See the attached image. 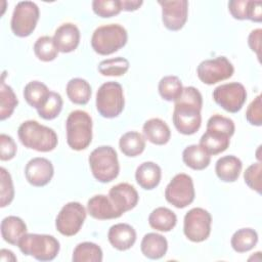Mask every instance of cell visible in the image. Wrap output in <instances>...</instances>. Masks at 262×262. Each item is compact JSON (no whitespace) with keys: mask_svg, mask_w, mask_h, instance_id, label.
Masks as SVG:
<instances>
[{"mask_svg":"<svg viewBox=\"0 0 262 262\" xmlns=\"http://www.w3.org/2000/svg\"><path fill=\"white\" fill-rule=\"evenodd\" d=\"M80 37L78 27L72 23H66L56 29L52 38L59 52L69 53L77 49L80 43Z\"/></svg>","mask_w":262,"mask_h":262,"instance_id":"obj_17","label":"cell"},{"mask_svg":"<svg viewBox=\"0 0 262 262\" xmlns=\"http://www.w3.org/2000/svg\"><path fill=\"white\" fill-rule=\"evenodd\" d=\"M248 5L249 0H230L228 10L235 19H248Z\"/></svg>","mask_w":262,"mask_h":262,"instance_id":"obj_44","label":"cell"},{"mask_svg":"<svg viewBox=\"0 0 262 262\" xmlns=\"http://www.w3.org/2000/svg\"><path fill=\"white\" fill-rule=\"evenodd\" d=\"M0 256H1V261H16V257L10 250L2 249L0 251Z\"/></svg>","mask_w":262,"mask_h":262,"instance_id":"obj_48","label":"cell"},{"mask_svg":"<svg viewBox=\"0 0 262 262\" xmlns=\"http://www.w3.org/2000/svg\"><path fill=\"white\" fill-rule=\"evenodd\" d=\"M211 214L203 208H192L184 216V235L193 243L206 241L211 233Z\"/></svg>","mask_w":262,"mask_h":262,"instance_id":"obj_11","label":"cell"},{"mask_svg":"<svg viewBox=\"0 0 262 262\" xmlns=\"http://www.w3.org/2000/svg\"><path fill=\"white\" fill-rule=\"evenodd\" d=\"M58 50L54 44L53 38L49 36L39 37L34 44V53L38 59L48 62L57 57Z\"/></svg>","mask_w":262,"mask_h":262,"instance_id":"obj_36","label":"cell"},{"mask_svg":"<svg viewBox=\"0 0 262 262\" xmlns=\"http://www.w3.org/2000/svg\"><path fill=\"white\" fill-rule=\"evenodd\" d=\"M50 91L40 81H31L24 88V97L29 105L38 110L47 100Z\"/></svg>","mask_w":262,"mask_h":262,"instance_id":"obj_30","label":"cell"},{"mask_svg":"<svg viewBox=\"0 0 262 262\" xmlns=\"http://www.w3.org/2000/svg\"><path fill=\"white\" fill-rule=\"evenodd\" d=\"M17 146L13 138L7 134L0 135V159L1 161H9L15 157Z\"/></svg>","mask_w":262,"mask_h":262,"instance_id":"obj_43","label":"cell"},{"mask_svg":"<svg viewBox=\"0 0 262 262\" xmlns=\"http://www.w3.org/2000/svg\"><path fill=\"white\" fill-rule=\"evenodd\" d=\"M258 243V234L253 228H241L236 230L230 239L232 249L237 253L251 251Z\"/></svg>","mask_w":262,"mask_h":262,"instance_id":"obj_31","label":"cell"},{"mask_svg":"<svg viewBox=\"0 0 262 262\" xmlns=\"http://www.w3.org/2000/svg\"><path fill=\"white\" fill-rule=\"evenodd\" d=\"M107 238L115 249L119 251H126L132 248L135 244L136 231L127 223H117L108 229Z\"/></svg>","mask_w":262,"mask_h":262,"instance_id":"obj_18","label":"cell"},{"mask_svg":"<svg viewBox=\"0 0 262 262\" xmlns=\"http://www.w3.org/2000/svg\"><path fill=\"white\" fill-rule=\"evenodd\" d=\"M17 135L25 147L41 152L53 150L58 143L57 134L53 129L34 120L23 122L17 129Z\"/></svg>","mask_w":262,"mask_h":262,"instance_id":"obj_2","label":"cell"},{"mask_svg":"<svg viewBox=\"0 0 262 262\" xmlns=\"http://www.w3.org/2000/svg\"><path fill=\"white\" fill-rule=\"evenodd\" d=\"M149 226L158 231L168 232L171 231L176 223L177 217L176 214L166 207H159L152 210L148 216Z\"/></svg>","mask_w":262,"mask_h":262,"instance_id":"obj_26","label":"cell"},{"mask_svg":"<svg viewBox=\"0 0 262 262\" xmlns=\"http://www.w3.org/2000/svg\"><path fill=\"white\" fill-rule=\"evenodd\" d=\"M121 151L127 157H137L145 148V138L136 131H129L123 134L119 140Z\"/></svg>","mask_w":262,"mask_h":262,"instance_id":"obj_29","label":"cell"},{"mask_svg":"<svg viewBox=\"0 0 262 262\" xmlns=\"http://www.w3.org/2000/svg\"><path fill=\"white\" fill-rule=\"evenodd\" d=\"M17 247L24 255L32 256L38 261L53 260L60 249L59 242L53 235L39 233H26Z\"/></svg>","mask_w":262,"mask_h":262,"instance_id":"obj_6","label":"cell"},{"mask_svg":"<svg viewBox=\"0 0 262 262\" xmlns=\"http://www.w3.org/2000/svg\"><path fill=\"white\" fill-rule=\"evenodd\" d=\"M182 160L190 169L200 171L209 166L211 156L200 144H191L184 148L182 152Z\"/></svg>","mask_w":262,"mask_h":262,"instance_id":"obj_27","label":"cell"},{"mask_svg":"<svg viewBox=\"0 0 262 262\" xmlns=\"http://www.w3.org/2000/svg\"><path fill=\"white\" fill-rule=\"evenodd\" d=\"M62 98L59 93L50 91L47 100L44 104L37 110L38 115L44 120H53L55 119L62 110Z\"/></svg>","mask_w":262,"mask_h":262,"instance_id":"obj_37","label":"cell"},{"mask_svg":"<svg viewBox=\"0 0 262 262\" xmlns=\"http://www.w3.org/2000/svg\"><path fill=\"white\" fill-rule=\"evenodd\" d=\"M194 186L192 178L184 173L175 175L165 189L166 201L178 209H183L194 200Z\"/></svg>","mask_w":262,"mask_h":262,"instance_id":"obj_9","label":"cell"},{"mask_svg":"<svg viewBox=\"0 0 262 262\" xmlns=\"http://www.w3.org/2000/svg\"><path fill=\"white\" fill-rule=\"evenodd\" d=\"M246 119L253 126L262 125V101L261 95H258L254 100L249 104L246 111Z\"/></svg>","mask_w":262,"mask_h":262,"instance_id":"obj_42","label":"cell"},{"mask_svg":"<svg viewBox=\"0 0 262 262\" xmlns=\"http://www.w3.org/2000/svg\"><path fill=\"white\" fill-rule=\"evenodd\" d=\"M143 4L142 0H121L122 10L135 11Z\"/></svg>","mask_w":262,"mask_h":262,"instance_id":"obj_47","label":"cell"},{"mask_svg":"<svg viewBox=\"0 0 262 262\" xmlns=\"http://www.w3.org/2000/svg\"><path fill=\"white\" fill-rule=\"evenodd\" d=\"M207 128H213L220 131L227 133L228 135L232 136L235 131L234 123L231 119L221 116V115H213L207 122Z\"/></svg>","mask_w":262,"mask_h":262,"instance_id":"obj_41","label":"cell"},{"mask_svg":"<svg viewBox=\"0 0 262 262\" xmlns=\"http://www.w3.org/2000/svg\"><path fill=\"white\" fill-rule=\"evenodd\" d=\"M162 7V20L164 26L170 31L181 30L188 13V2L186 0L158 1Z\"/></svg>","mask_w":262,"mask_h":262,"instance_id":"obj_14","label":"cell"},{"mask_svg":"<svg viewBox=\"0 0 262 262\" xmlns=\"http://www.w3.org/2000/svg\"><path fill=\"white\" fill-rule=\"evenodd\" d=\"M128 40L124 27L118 24L103 25L95 29L91 37L92 49L100 55H110L123 48Z\"/></svg>","mask_w":262,"mask_h":262,"instance_id":"obj_5","label":"cell"},{"mask_svg":"<svg viewBox=\"0 0 262 262\" xmlns=\"http://www.w3.org/2000/svg\"><path fill=\"white\" fill-rule=\"evenodd\" d=\"M4 76L0 86V120L4 121L9 118L18 104L17 97L10 86L4 82Z\"/></svg>","mask_w":262,"mask_h":262,"instance_id":"obj_33","label":"cell"},{"mask_svg":"<svg viewBox=\"0 0 262 262\" xmlns=\"http://www.w3.org/2000/svg\"><path fill=\"white\" fill-rule=\"evenodd\" d=\"M73 262H101V248L91 242L80 243L76 246L72 256Z\"/></svg>","mask_w":262,"mask_h":262,"instance_id":"obj_32","label":"cell"},{"mask_svg":"<svg viewBox=\"0 0 262 262\" xmlns=\"http://www.w3.org/2000/svg\"><path fill=\"white\" fill-rule=\"evenodd\" d=\"M93 177L102 183L115 180L120 172L117 151L110 145H101L93 149L88 159Z\"/></svg>","mask_w":262,"mask_h":262,"instance_id":"obj_4","label":"cell"},{"mask_svg":"<svg viewBox=\"0 0 262 262\" xmlns=\"http://www.w3.org/2000/svg\"><path fill=\"white\" fill-rule=\"evenodd\" d=\"M261 177H262L261 162H257L250 165L244 173V179L246 184L251 189L257 191L258 193H261V188H262Z\"/></svg>","mask_w":262,"mask_h":262,"instance_id":"obj_40","label":"cell"},{"mask_svg":"<svg viewBox=\"0 0 262 262\" xmlns=\"http://www.w3.org/2000/svg\"><path fill=\"white\" fill-rule=\"evenodd\" d=\"M66 90L69 99L73 103L80 105H85L88 103L92 93L90 84L82 78L71 79L67 84Z\"/></svg>","mask_w":262,"mask_h":262,"instance_id":"obj_28","label":"cell"},{"mask_svg":"<svg viewBox=\"0 0 262 262\" xmlns=\"http://www.w3.org/2000/svg\"><path fill=\"white\" fill-rule=\"evenodd\" d=\"M86 209L79 202H70L59 211L55 219L57 231L64 236L77 234L86 219Z\"/></svg>","mask_w":262,"mask_h":262,"instance_id":"obj_10","label":"cell"},{"mask_svg":"<svg viewBox=\"0 0 262 262\" xmlns=\"http://www.w3.org/2000/svg\"><path fill=\"white\" fill-rule=\"evenodd\" d=\"M88 214L97 220H108L121 217L108 195L96 194L90 198L87 202Z\"/></svg>","mask_w":262,"mask_h":262,"instance_id":"obj_19","label":"cell"},{"mask_svg":"<svg viewBox=\"0 0 262 262\" xmlns=\"http://www.w3.org/2000/svg\"><path fill=\"white\" fill-rule=\"evenodd\" d=\"M108 198L121 216L135 208L139 200L135 187L126 182L114 185L108 191Z\"/></svg>","mask_w":262,"mask_h":262,"instance_id":"obj_16","label":"cell"},{"mask_svg":"<svg viewBox=\"0 0 262 262\" xmlns=\"http://www.w3.org/2000/svg\"><path fill=\"white\" fill-rule=\"evenodd\" d=\"M96 110L106 119L118 117L124 110L125 99L121 84L114 81L103 83L96 92Z\"/></svg>","mask_w":262,"mask_h":262,"instance_id":"obj_7","label":"cell"},{"mask_svg":"<svg viewBox=\"0 0 262 262\" xmlns=\"http://www.w3.org/2000/svg\"><path fill=\"white\" fill-rule=\"evenodd\" d=\"M130 62L125 57H114L101 60L98 64V72L102 76H113L119 77L123 76L129 70Z\"/></svg>","mask_w":262,"mask_h":262,"instance_id":"obj_35","label":"cell"},{"mask_svg":"<svg viewBox=\"0 0 262 262\" xmlns=\"http://www.w3.org/2000/svg\"><path fill=\"white\" fill-rule=\"evenodd\" d=\"M92 9L100 17H112L122 11L121 0H94L92 1Z\"/></svg>","mask_w":262,"mask_h":262,"instance_id":"obj_38","label":"cell"},{"mask_svg":"<svg viewBox=\"0 0 262 262\" xmlns=\"http://www.w3.org/2000/svg\"><path fill=\"white\" fill-rule=\"evenodd\" d=\"M162 177L160 166L154 162H144L140 164L135 171V180L138 185L146 190L156 188Z\"/></svg>","mask_w":262,"mask_h":262,"instance_id":"obj_22","label":"cell"},{"mask_svg":"<svg viewBox=\"0 0 262 262\" xmlns=\"http://www.w3.org/2000/svg\"><path fill=\"white\" fill-rule=\"evenodd\" d=\"M159 93L167 101H175L182 93L183 86L177 76H165L159 82Z\"/></svg>","mask_w":262,"mask_h":262,"instance_id":"obj_34","label":"cell"},{"mask_svg":"<svg viewBox=\"0 0 262 262\" xmlns=\"http://www.w3.org/2000/svg\"><path fill=\"white\" fill-rule=\"evenodd\" d=\"M27 233L25 221L17 216H7L1 221V235L3 239L13 246H17L19 239Z\"/></svg>","mask_w":262,"mask_h":262,"instance_id":"obj_25","label":"cell"},{"mask_svg":"<svg viewBox=\"0 0 262 262\" xmlns=\"http://www.w3.org/2000/svg\"><path fill=\"white\" fill-rule=\"evenodd\" d=\"M0 177H1V185H0V207L4 208L13 201L14 198V188L10 174L8 171L1 167L0 168Z\"/></svg>","mask_w":262,"mask_h":262,"instance_id":"obj_39","label":"cell"},{"mask_svg":"<svg viewBox=\"0 0 262 262\" xmlns=\"http://www.w3.org/2000/svg\"><path fill=\"white\" fill-rule=\"evenodd\" d=\"M248 19L255 23H261L262 20V2L261 1L249 0Z\"/></svg>","mask_w":262,"mask_h":262,"instance_id":"obj_46","label":"cell"},{"mask_svg":"<svg viewBox=\"0 0 262 262\" xmlns=\"http://www.w3.org/2000/svg\"><path fill=\"white\" fill-rule=\"evenodd\" d=\"M174 102L172 120L175 128L183 135L194 134L202 124L201 92L193 86L183 87L181 95Z\"/></svg>","mask_w":262,"mask_h":262,"instance_id":"obj_1","label":"cell"},{"mask_svg":"<svg viewBox=\"0 0 262 262\" xmlns=\"http://www.w3.org/2000/svg\"><path fill=\"white\" fill-rule=\"evenodd\" d=\"M140 250L146 258L158 260L166 255L168 250V242L162 234L149 232L142 237Z\"/></svg>","mask_w":262,"mask_h":262,"instance_id":"obj_24","label":"cell"},{"mask_svg":"<svg viewBox=\"0 0 262 262\" xmlns=\"http://www.w3.org/2000/svg\"><path fill=\"white\" fill-rule=\"evenodd\" d=\"M39 16V7L35 2H18L14 7L11 16L10 27L12 33L20 38L30 36L36 29Z\"/></svg>","mask_w":262,"mask_h":262,"instance_id":"obj_8","label":"cell"},{"mask_svg":"<svg viewBox=\"0 0 262 262\" xmlns=\"http://www.w3.org/2000/svg\"><path fill=\"white\" fill-rule=\"evenodd\" d=\"M54 174L52 163L45 158L31 159L25 168V176L28 182L36 187L45 186L50 182Z\"/></svg>","mask_w":262,"mask_h":262,"instance_id":"obj_15","label":"cell"},{"mask_svg":"<svg viewBox=\"0 0 262 262\" xmlns=\"http://www.w3.org/2000/svg\"><path fill=\"white\" fill-rule=\"evenodd\" d=\"M230 135L227 133L213 129L207 128L206 132L202 135L200 139V145L210 155H218L227 149L230 143Z\"/></svg>","mask_w":262,"mask_h":262,"instance_id":"obj_20","label":"cell"},{"mask_svg":"<svg viewBox=\"0 0 262 262\" xmlns=\"http://www.w3.org/2000/svg\"><path fill=\"white\" fill-rule=\"evenodd\" d=\"M215 102L228 113H237L247 100V91L243 84L230 82L217 86L213 91Z\"/></svg>","mask_w":262,"mask_h":262,"instance_id":"obj_12","label":"cell"},{"mask_svg":"<svg viewBox=\"0 0 262 262\" xmlns=\"http://www.w3.org/2000/svg\"><path fill=\"white\" fill-rule=\"evenodd\" d=\"M234 68L225 56H217L213 59H206L200 62L196 68L199 79L207 85H213L232 77Z\"/></svg>","mask_w":262,"mask_h":262,"instance_id":"obj_13","label":"cell"},{"mask_svg":"<svg viewBox=\"0 0 262 262\" xmlns=\"http://www.w3.org/2000/svg\"><path fill=\"white\" fill-rule=\"evenodd\" d=\"M242 168V161L237 157L229 155L218 159L215 165V172L221 181L234 182L239 177Z\"/></svg>","mask_w":262,"mask_h":262,"instance_id":"obj_23","label":"cell"},{"mask_svg":"<svg viewBox=\"0 0 262 262\" xmlns=\"http://www.w3.org/2000/svg\"><path fill=\"white\" fill-rule=\"evenodd\" d=\"M143 136L149 142L156 145H164L168 143L171 138V131L169 126L159 118L147 120L142 127Z\"/></svg>","mask_w":262,"mask_h":262,"instance_id":"obj_21","label":"cell"},{"mask_svg":"<svg viewBox=\"0 0 262 262\" xmlns=\"http://www.w3.org/2000/svg\"><path fill=\"white\" fill-rule=\"evenodd\" d=\"M67 142L74 150L86 149L92 140V119L81 110L73 111L66 121Z\"/></svg>","mask_w":262,"mask_h":262,"instance_id":"obj_3","label":"cell"},{"mask_svg":"<svg viewBox=\"0 0 262 262\" xmlns=\"http://www.w3.org/2000/svg\"><path fill=\"white\" fill-rule=\"evenodd\" d=\"M261 36H262V30L255 29L250 33L248 37V44L251 50L257 54V57L259 59L261 56Z\"/></svg>","mask_w":262,"mask_h":262,"instance_id":"obj_45","label":"cell"}]
</instances>
